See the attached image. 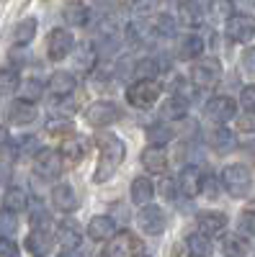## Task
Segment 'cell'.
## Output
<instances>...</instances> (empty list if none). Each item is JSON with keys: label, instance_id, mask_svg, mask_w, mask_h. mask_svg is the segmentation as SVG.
I'll list each match as a JSON object with an SVG mask.
<instances>
[{"label": "cell", "instance_id": "obj_1", "mask_svg": "<svg viewBox=\"0 0 255 257\" xmlns=\"http://www.w3.org/2000/svg\"><path fill=\"white\" fill-rule=\"evenodd\" d=\"M98 152H101V160H98V167H96V175L93 180L96 183H106L114 173H116V167L124 162L126 157V147L121 139L111 137V134H106L98 139Z\"/></svg>", "mask_w": 255, "mask_h": 257}, {"label": "cell", "instance_id": "obj_2", "mask_svg": "<svg viewBox=\"0 0 255 257\" xmlns=\"http://www.w3.org/2000/svg\"><path fill=\"white\" fill-rule=\"evenodd\" d=\"M160 93H162V85L157 80H137L134 85L126 88V100L137 105V108H152Z\"/></svg>", "mask_w": 255, "mask_h": 257}, {"label": "cell", "instance_id": "obj_3", "mask_svg": "<svg viewBox=\"0 0 255 257\" xmlns=\"http://www.w3.org/2000/svg\"><path fill=\"white\" fill-rule=\"evenodd\" d=\"M222 185L227 188L229 196L242 198V196H247V190L252 185V175L245 165H227L222 170Z\"/></svg>", "mask_w": 255, "mask_h": 257}, {"label": "cell", "instance_id": "obj_4", "mask_svg": "<svg viewBox=\"0 0 255 257\" xmlns=\"http://www.w3.org/2000/svg\"><path fill=\"white\" fill-rule=\"evenodd\" d=\"M137 224L144 234L157 237V234H162L165 226H167V216H165V211L160 206H147L144 203V208L137 213Z\"/></svg>", "mask_w": 255, "mask_h": 257}, {"label": "cell", "instance_id": "obj_5", "mask_svg": "<svg viewBox=\"0 0 255 257\" xmlns=\"http://www.w3.org/2000/svg\"><path fill=\"white\" fill-rule=\"evenodd\" d=\"M85 118H88V123H93V126H109L116 118H121V108L111 100H96V103L88 105Z\"/></svg>", "mask_w": 255, "mask_h": 257}, {"label": "cell", "instance_id": "obj_6", "mask_svg": "<svg viewBox=\"0 0 255 257\" xmlns=\"http://www.w3.org/2000/svg\"><path fill=\"white\" fill-rule=\"evenodd\" d=\"M34 170H36V175L47 178V180L59 178L62 175V155L54 152V149H39L36 160H34Z\"/></svg>", "mask_w": 255, "mask_h": 257}, {"label": "cell", "instance_id": "obj_7", "mask_svg": "<svg viewBox=\"0 0 255 257\" xmlns=\"http://www.w3.org/2000/svg\"><path fill=\"white\" fill-rule=\"evenodd\" d=\"M227 39L235 41V44H245V41H250L255 36V21L245 13L240 16H229L227 18Z\"/></svg>", "mask_w": 255, "mask_h": 257}, {"label": "cell", "instance_id": "obj_8", "mask_svg": "<svg viewBox=\"0 0 255 257\" xmlns=\"http://www.w3.org/2000/svg\"><path fill=\"white\" fill-rule=\"evenodd\" d=\"M72 49H75V39H72L70 31H65V29H54V31L49 34V39H47V54H49V59L62 62Z\"/></svg>", "mask_w": 255, "mask_h": 257}, {"label": "cell", "instance_id": "obj_9", "mask_svg": "<svg viewBox=\"0 0 255 257\" xmlns=\"http://www.w3.org/2000/svg\"><path fill=\"white\" fill-rule=\"evenodd\" d=\"M142 249V242L134 237L132 231H119L111 237V244H109V254L111 257H137Z\"/></svg>", "mask_w": 255, "mask_h": 257}, {"label": "cell", "instance_id": "obj_10", "mask_svg": "<svg viewBox=\"0 0 255 257\" xmlns=\"http://www.w3.org/2000/svg\"><path fill=\"white\" fill-rule=\"evenodd\" d=\"M222 75V64L217 59H201L199 64H194V70H191V77L199 88H211Z\"/></svg>", "mask_w": 255, "mask_h": 257}, {"label": "cell", "instance_id": "obj_11", "mask_svg": "<svg viewBox=\"0 0 255 257\" xmlns=\"http://www.w3.org/2000/svg\"><path fill=\"white\" fill-rule=\"evenodd\" d=\"M235 113H237V103L227 95H217L206 103V116L214 123H224L229 118H235Z\"/></svg>", "mask_w": 255, "mask_h": 257}, {"label": "cell", "instance_id": "obj_12", "mask_svg": "<svg viewBox=\"0 0 255 257\" xmlns=\"http://www.w3.org/2000/svg\"><path fill=\"white\" fill-rule=\"evenodd\" d=\"M57 239L62 247L67 249H77L80 247V239H82V231H80V224L72 221V219H65L57 224Z\"/></svg>", "mask_w": 255, "mask_h": 257}, {"label": "cell", "instance_id": "obj_13", "mask_svg": "<svg viewBox=\"0 0 255 257\" xmlns=\"http://www.w3.org/2000/svg\"><path fill=\"white\" fill-rule=\"evenodd\" d=\"M52 244H54L52 234H49L47 229H39V226L26 237V249H29L34 257H44V254L52 249Z\"/></svg>", "mask_w": 255, "mask_h": 257}, {"label": "cell", "instance_id": "obj_14", "mask_svg": "<svg viewBox=\"0 0 255 257\" xmlns=\"http://www.w3.org/2000/svg\"><path fill=\"white\" fill-rule=\"evenodd\" d=\"M52 203H54L57 211L70 213V211L77 208V196H75V190H72L70 185L62 183V185H54V188H52Z\"/></svg>", "mask_w": 255, "mask_h": 257}, {"label": "cell", "instance_id": "obj_15", "mask_svg": "<svg viewBox=\"0 0 255 257\" xmlns=\"http://www.w3.org/2000/svg\"><path fill=\"white\" fill-rule=\"evenodd\" d=\"M36 118V108L31 105V100H13L11 108H8V121L16 123V126H26Z\"/></svg>", "mask_w": 255, "mask_h": 257}, {"label": "cell", "instance_id": "obj_16", "mask_svg": "<svg viewBox=\"0 0 255 257\" xmlns=\"http://www.w3.org/2000/svg\"><path fill=\"white\" fill-rule=\"evenodd\" d=\"M201 175H199V170L196 167H186L183 173L178 175V193H183L186 198H194L201 193Z\"/></svg>", "mask_w": 255, "mask_h": 257}, {"label": "cell", "instance_id": "obj_17", "mask_svg": "<svg viewBox=\"0 0 255 257\" xmlns=\"http://www.w3.org/2000/svg\"><path fill=\"white\" fill-rule=\"evenodd\" d=\"M88 234H91V239H96V242L111 239L116 234V224H114L111 216H93L91 224H88Z\"/></svg>", "mask_w": 255, "mask_h": 257}, {"label": "cell", "instance_id": "obj_18", "mask_svg": "<svg viewBox=\"0 0 255 257\" xmlns=\"http://www.w3.org/2000/svg\"><path fill=\"white\" fill-rule=\"evenodd\" d=\"M178 18H181L183 26H191V29L201 26V18H204L201 3L199 0H183V3L178 6Z\"/></svg>", "mask_w": 255, "mask_h": 257}, {"label": "cell", "instance_id": "obj_19", "mask_svg": "<svg viewBox=\"0 0 255 257\" xmlns=\"http://www.w3.org/2000/svg\"><path fill=\"white\" fill-rule=\"evenodd\" d=\"M227 229V216L224 213H201L199 216V231L209 234V237H219Z\"/></svg>", "mask_w": 255, "mask_h": 257}, {"label": "cell", "instance_id": "obj_20", "mask_svg": "<svg viewBox=\"0 0 255 257\" xmlns=\"http://www.w3.org/2000/svg\"><path fill=\"white\" fill-rule=\"evenodd\" d=\"M142 165L150 170V173H165V167H167V155H165V149L162 147H150V149H144L142 152Z\"/></svg>", "mask_w": 255, "mask_h": 257}, {"label": "cell", "instance_id": "obj_21", "mask_svg": "<svg viewBox=\"0 0 255 257\" xmlns=\"http://www.w3.org/2000/svg\"><path fill=\"white\" fill-rule=\"evenodd\" d=\"M222 252H224V257H247L250 244H247L245 237H240V234H224Z\"/></svg>", "mask_w": 255, "mask_h": 257}, {"label": "cell", "instance_id": "obj_22", "mask_svg": "<svg viewBox=\"0 0 255 257\" xmlns=\"http://www.w3.org/2000/svg\"><path fill=\"white\" fill-rule=\"evenodd\" d=\"M211 147H214L219 155H229L232 149L237 147V139H235V134H232L229 128H224V126H217L214 132H211Z\"/></svg>", "mask_w": 255, "mask_h": 257}, {"label": "cell", "instance_id": "obj_23", "mask_svg": "<svg viewBox=\"0 0 255 257\" xmlns=\"http://www.w3.org/2000/svg\"><path fill=\"white\" fill-rule=\"evenodd\" d=\"M75 85H77V82H75V75H70V72H54V75L49 77V88H52V93L59 95V98L75 93Z\"/></svg>", "mask_w": 255, "mask_h": 257}, {"label": "cell", "instance_id": "obj_24", "mask_svg": "<svg viewBox=\"0 0 255 257\" xmlns=\"http://www.w3.org/2000/svg\"><path fill=\"white\" fill-rule=\"evenodd\" d=\"M96 62H98V49L91 47V44H80L75 49V67L80 72H91L96 67Z\"/></svg>", "mask_w": 255, "mask_h": 257}, {"label": "cell", "instance_id": "obj_25", "mask_svg": "<svg viewBox=\"0 0 255 257\" xmlns=\"http://www.w3.org/2000/svg\"><path fill=\"white\" fill-rule=\"evenodd\" d=\"M186 247H188V252L194 254V257H209L211 254V239H209V234H204V231H194L191 237L186 239Z\"/></svg>", "mask_w": 255, "mask_h": 257}, {"label": "cell", "instance_id": "obj_26", "mask_svg": "<svg viewBox=\"0 0 255 257\" xmlns=\"http://www.w3.org/2000/svg\"><path fill=\"white\" fill-rule=\"evenodd\" d=\"M62 18H65L70 26H88V21H91V11L85 8L82 3H67V6H65V11H62Z\"/></svg>", "mask_w": 255, "mask_h": 257}, {"label": "cell", "instance_id": "obj_27", "mask_svg": "<svg viewBox=\"0 0 255 257\" xmlns=\"http://www.w3.org/2000/svg\"><path fill=\"white\" fill-rule=\"evenodd\" d=\"M152 196H155V185H152V180H147V178H137V180L132 183V201H134L137 206L150 203V201H152Z\"/></svg>", "mask_w": 255, "mask_h": 257}, {"label": "cell", "instance_id": "obj_28", "mask_svg": "<svg viewBox=\"0 0 255 257\" xmlns=\"http://www.w3.org/2000/svg\"><path fill=\"white\" fill-rule=\"evenodd\" d=\"M34 36H36V18H26V21H21V24L16 26L13 44L16 47H26V44L34 41Z\"/></svg>", "mask_w": 255, "mask_h": 257}, {"label": "cell", "instance_id": "obj_29", "mask_svg": "<svg viewBox=\"0 0 255 257\" xmlns=\"http://www.w3.org/2000/svg\"><path fill=\"white\" fill-rule=\"evenodd\" d=\"M150 26L144 24V21H132L129 26H126V39H129V44L134 47H144L147 39H150Z\"/></svg>", "mask_w": 255, "mask_h": 257}, {"label": "cell", "instance_id": "obj_30", "mask_svg": "<svg viewBox=\"0 0 255 257\" xmlns=\"http://www.w3.org/2000/svg\"><path fill=\"white\" fill-rule=\"evenodd\" d=\"M85 152H88V139H82V137L67 139L65 144H62V155H65L67 160H72V162H80L85 157Z\"/></svg>", "mask_w": 255, "mask_h": 257}, {"label": "cell", "instance_id": "obj_31", "mask_svg": "<svg viewBox=\"0 0 255 257\" xmlns=\"http://www.w3.org/2000/svg\"><path fill=\"white\" fill-rule=\"evenodd\" d=\"M162 70H165V64H157V59H155V57L139 59V62H137V67H134V72H137V77H139V80H155Z\"/></svg>", "mask_w": 255, "mask_h": 257}, {"label": "cell", "instance_id": "obj_32", "mask_svg": "<svg viewBox=\"0 0 255 257\" xmlns=\"http://www.w3.org/2000/svg\"><path fill=\"white\" fill-rule=\"evenodd\" d=\"M186 111H188V103H186V98H181V95L167 98V100L162 103V108H160L162 118H183Z\"/></svg>", "mask_w": 255, "mask_h": 257}, {"label": "cell", "instance_id": "obj_33", "mask_svg": "<svg viewBox=\"0 0 255 257\" xmlns=\"http://www.w3.org/2000/svg\"><path fill=\"white\" fill-rule=\"evenodd\" d=\"M204 52V41L201 36H186L178 47V57L181 59H196L199 54Z\"/></svg>", "mask_w": 255, "mask_h": 257}, {"label": "cell", "instance_id": "obj_34", "mask_svg": "<svg viewBox=\"0 0 255 257\" xmlns=\"http://www.w3.org/2000/svg\"><path fill=\"white\" fill-rule=\"evenodd\" d=\"M3 206L18 213V211H24L29 206V198H26V193L21 190V188H8L6 196H3Z\"/></svg>", "mask_w": 255, "mask_h": 257}, {"label": "cell", "instance_id": "obj_35", "mask_svg": "<svg viewBox=\"0 0 255 257\" xmlns=\"http://www.w3.org/2000/svg\"><path fill=\"white\" fill-rule=\"evenodd\" d=\"M152 31H155V34H160V36H176L178 24H176V18H173V16L160 13V16L155 18V24H152Z\"/></svg>", "mask_w": 255, "mask_h": 257}, {"label": "cell", "instance_id": "obj_36", "mask_svg": "<svg viewBox=\"0 0 255 257\" xmlns=\"http://www.w3.org/2000/svg\"><path fill=\"white\" fill-rule=\"evenodd\" d=\"M18 229V219H16V211L3 208L0 211V237H13Z\"/></svg>", "mask_w": 255, "mask_h": 257}, {"label": "cell", "instance_id": "obj_37", "mask_svg": "<svg viewBox=\"0 0 255 257\" xmlns=\"http://www.w3.org/2000/svg\"><path fill=\"white\" fill-rule=\"evenodd\" d=\"M147 139H150V144H155V147H162V144H167L170 139H173V132H170L167 126H147Z\"/></svg>", "mask_w": 255, "mask_h": 257}, {"label": "cell", "instance_id": "obj_38", "mask_svg": "<svg viewBox=\"0 0 255 257\" xmlns=\"http://www.w3.org/2000/svg\"><path fill=\"white\" fill-rule=\"evenodd\" d=\"M18 88H21L24 100H36V98H41V93H44V82L41 80H26V82H21Z\"/></svg>", "mask_w": 255, "mask_h": 257}, {"label": "cell", "instance_id": "obj_39", "mask_svg": "<svg viewBox=\"0 0 255 257\" xmlns=\"http://www.w3.org/2000/svg\"><path fill=\"white\" fill-rule=\"evenodd\" d=\"M18 85H21V80H18L16 70H0V93H13V90H18Z\"/></svg>", "mask_w": 255, "mask_h": 257}, {"label": "cell", "instance_id": "obj_40", "mask_svg": "<svg viewBox=\"0 0 255 257\" xmlns=\"http://www.w3.org/2000/svg\"><path fill=\"white\" fill-rule=\"evenodd\" d=\"M34 152H39V139L36 137L18 139V155H34Z\"/></svg>", "mask_w": 255, "mask_h": 257}, {"label": "cell", "instance_id": "obj_41", "mask_svg": "<svg viewBox=\"0 0 255 257\" xmlns=\"http://www.w3.org/2000/svg\"><path fill=\"white\" fill-rule=\"evenodd\" d=\"M0 257H21V252L11 237H0Z\"/></svg>", "mask_w": 255, "mask_h": 257}, {"label": "cell", "instance_id": "obj_42", "mask_svg": "<svg viewBox=\"0 0 255 257\" xmlns=\"http://www.w3.org/2000/svg\"><path fill=\"white\" fill-rule=\"evenodd\" d=\"M240 103L245 105V111L255 113V85H247V88L242 90V95H240Z\"/></svg>", "mask_w": 255, "mask_h": 257}, {"label": "cell", "instance_id": "obj_43", "mask_svg": "<svg viewBox=\"0 0 255 257\" xmlns=\"http://www.w3.org/2000/svg\"><path fill=\"white\" fill-rule=\"evenodd\" d=\"M201 193H204L206 198H217V193H219V190H217V178H211V175L204 178V180H201Z\"/></svg>", "mask_w": 255, "mask_h": 257}, {"label": "cell", "instance_id": "obj_44", "mask_svg": "<svg viewBox=\"0 0 255 257\" xmlns=\"http://www.w3.org/2000/svg\"><path fill=\"white\" fill-rule=\"evenodd\" d=\"M237 224H240V229H242V231H247V234H255V211H247V213H242Z\"/></svg>", "mask_w": 255, "mask_h": 257}, {"label": "cell", "instance_id": "obj_45", "mask_svg": "<svg viewBox=\"0 0 255 257\" xmlns=\"http://www.w3.org/2000/svg\"><path fill=\"white\" fill-rule=\"evenodd\" d=\"M49 132L52 134H62V132H70V121L67 118H49Z\"/></svg>", "mask_w": 255, "mask_h": 257}, {"label": "cell", "instance_id": "obj_46", "mask_svg": "<svg viewBox=\"0 0 255 257\" xmlns=\"http://www.w3.org/2000/svg\"><path fill=\"white\" fill-rule=\"evenodd\" d=\"M237 126L242 128V132H247V134H252V132H255V113H247V116H240V121H237Z\"/></svg>", "mask_w": 255, "mask_h": 257}, {"label": "cell", "instance_id": "obj_47", "mask_svg": "<svg viewBox=\"0 0 255 257\" xmlns=\"http://www.w3.org/2000/svg\"><path fill=\"white\" fill-rule=\"evenodd\" d=\"M242 64H245V70H247V72H252V75H255V47H252V49H247V52L242 54Z\"/></svg>", "mask_w": 255, "mask_h": 257}, {"label": "cell", "instance_id": "obj_48", "mask_svg": "<svg viewBox=\"0 0 255 257\" xmlns=\"http://www.w3.org/2000/svg\"><path fill=\"white\" fill-rule=\"evenodd\" d=\"M211 13H214V16H227L229 13V3H224V0H222V3H219V0H217V3H211Z\"/></svg>", "mask_w": 255, "mask_h": 257}, {"label": "cell", "instance_id": "obj_49", "mask_svg": "<svg viewBox=\"0 0 255 257\" xmlns=\"http://www.w3.org/2000/svg\"><path fill=\"white\" fill-rule=\"evenodd\" d=\"M173 188H176V183H173V180H165V183H162V196L176 198V190H173Z\"/></svg>", "mask_w": 255, "mask_h": 257}, {"label": "cell", "instance_id": "obj_50", "mask_svg": "<svg viewBox=\"0 0 255 257\" xmlns=\"http://www.w3.org/2000/svg\"><path fill=\"white\" fill-rule=\"evenodd\" d=\"M11 142V134H8V128L6 126H0V149H3L6 144Z\"/></svg>", "mask_w": 255, "mask_h": 257}, {"label": "cell", "instance_id": "obj_51", "mask_svg": "<svg viewBox=\"0 0 255 257\" xmlns=\"http://www.w3.org/2000/svg\"><path fill=\"white\" fill-rule=\"evenodd\" d=\"M59 257H82V254H80L77 249H67V252H62Z\"/></svg>", "mask_w": 255, "mask_h": 257}, {"label": "cell", "instance_id": "obj_52", "mask_svg": "<svg viewBox=\"0 0 255 257\" xmlns=\"http://www.w3.org/2000/svg\"><path fill=\"white\" fill-rule=\"evenodd\" d=\"M250 211H255V201H252V203H250Z\"/></svg>", "mask_w": 255, "mask_h": 257}, {"label": "cell", "instance_id": "obj_53", "mask_svg": "<svg viewBox=\"0 0 255 257\" xmlns=\"http://www.w3.org/2000/svg\"><path fill=\"white\" fill-rule=\"evenodd\" d=\"M101 257H111V254H101Z\"/></svg>", "mask_w": 255, "mask_h": 257}]
</instances>
